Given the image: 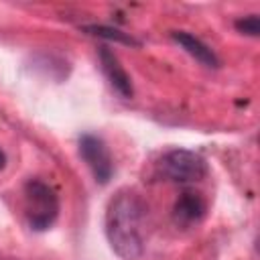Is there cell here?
<instances>
[{
    "label": "cell",
    "mask_w": 260,
    "mask_h": 260,
    "mask_svg": "<svg viewBox=\"0 0 260 260\" xmlns=\"http://www.w3.org/2000/svg\"><path fill=\"white\" fill-rule=\"evenodd\" d=\"M146 203L130 189H120L106 207V238L112 252L122 260H138L144 254Z\"/></svg>",
    "instance_id": "1"
},
{
    "label": "cell",
    "mask_w": 260,
    "mask_h": 260,
    "mask_svg": "<svg viewBox=\"0 0 260 260\" xmlns=\"http://www.w3.org/2000/svg\"><path fill=\"white\" fill-rule=\"evenodd\" d=\"M22 207L28 228L32 232H47L59 217V195L49 183L28 179L22 189Z\"/></svg>",
    "instance_id": "2"
},
{
    "label": "cell",
    "mask_w": 260,
    "mask_h": 260,
    "mask_svg": "<svg viewBox=\"0 0 260 260\" xmlns=\"http://www.w3.org/2000/svg\"><path fill=\"white\" fill-rule=\"evenodd\" d=\"M158 171L165 179L173 183H197L207 175V162L205 158L189 148H173L165 152L158 160Z\"/></svg>",
    "instance_id": "3"
},
{
    "label": "cell",
    "mask_w": 260,
    "mask_h": 260,
    "mask_svg": "<svg viewBox=\"0 0 260 260\" xmlns=\"http://www.w3.org/2000/svg\"><path fill=\"white\" fill-rule=\"evenodd\" d=\"M79 156L89 167L93 179L102 185H106L114 175V160L110 154V148L100 136L83 134L79 138Z\"/></svg>",
    "instance_id": "4"
},
{
    "label": "cell",
    "mask_w": 260,
    "mask_h": 260,
    "mask_svg": "<svg viewBox=\"0 0 260 260\" xmlns=\"http://www.w3.org/2000/svg\"><path fill=\"white\" fill-rule=\"evenodd\" d=\"M207 213V201L199 191H183L173 205V221L179 228L197 225Z\"/></svg>",
    "instance_id": "5"
},
{
    "label": "cell",
    "mask_w": 260,
    "mask_h": 260,
    "mask_svg": "<svg viewBox=\"0 0 260 260\" xmlns=\"http://www.w3.org/2000/svg\"><path fill=\"white\" fill-rule=\"evenodd\" d=\"M98 57H100L102 71H104V75L108 77V81H110V85L114 87V91H116L120 98L130 100L132 93H134V89H132V79H130V75L126 73V69L120 65V59L116 57V53L110 51L108 47H102L100 53H98Z\"/></svg>",
    "instance_id": "6"
},
{
    "label": "cell",
    "mask_w": 260,
    "mask_h": 260,
    "mask_svg": "<svg viewBox=\"0 0 260 260\" xmlns=\"http://www.w3.org/2000/svg\"><path fill=\"white\" fill-rule=\"evenodd\" d=\"M173 41H175L177 45H181L197 63H201V65H205V67H209V69L219 67L217 55H215L201 39L193 37L191 32H187V30H175V32H173Z\"/></svg>",
    "instance_id": "7"
},
{
    "label": "cell",
    "mask_w": 260,
    "mask_h": 260,
    "mask_svg": "<svg viewBox=\"0 0 260 260\" xmlns=\"http://www.w3.org/2000/svg\"><path fill=\"white\" fill-rule=\"evenodd\" d=\"M85 30L93 37H100V39H108V41H116V43H124V45H140L136 39H132L130 35L118 30V28H112V26H102V24H95V26H85Z\"/></svg>",
    "instance_id": "8"
},
{
    "label": "cell",
    "mask_w": 260,
    "mask_h": 260,
    "mask_svg": "<svg viewBox=\"0 0 260 260\" xmlns=\"http://www.w3.org/2000/svg\"><path fill=\"white\" fill-rule=\"evenodd\" d=\"M236 28H238L242 35L258 37V35H260V18H258V14H248V16L238 18V20H236Z\"/></svg>",
    "instance_id": "9"
},
{
    "label": "cell",
    "mask_w": 260,
    "mask_h": 260,
    "mask_svg": "<svg viewBox=\"0 0 260 260\" xmlns=\"http://www.w3.org/2000/svg\"><path fill=\"white\" fill-rule=\"evenodd\" d=\"M6 167V154H4V150H0V171Z\"/></svg>",
    "instance_id": "10"
}]
</instances>
